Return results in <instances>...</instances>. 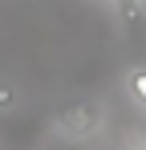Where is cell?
Segmentation results:
<instances>
[{"instance_id": "6da1fadb", "label": "cell", "mask_w": 146, "mask_h": 150, "mask_svg": "<svg viewBox=\"0 0 146 150\" xmlns=\"http://www.w3.org/2000/svg\"><path fill=\"white\" fill-rule=\"evenodd\" d=\"M97 118H101V110L81 101V105H69V110L57 118V126H61V130H69V134H89V130L97 126Z\"/></svg>"}, {"instance_id": "7a4b0ae2", "label": "cell", "mask_w": 146, "mask_h": 150, "mask_svg": "<svg viewBox=\"0 0 146 150\" xmlns=\"http://www.w3.org/2000/svg\"><path fill=\"white\" fill-rule=\"evenodd\" d=\"M126 81H130V93H134V98L146 105V69H134V73L126 77Z\"/></svg>"}, {"instance_id": "3957f363", "label": "cell", "mask_w": 146, "mask_h": 150, "mask_svg": "<svg viewBox=\"0 0 146 150\" xmlns=\"http://www.w3.org/2000/svg\"><path fill=\"white\" fill-rule=\"evenodd\" d=\"M138 4H142V0H118V8L126 12V16H130V21L138 16Z\"/></svg>"}]
</instances>
